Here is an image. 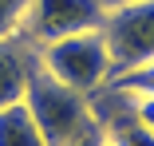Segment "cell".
<instances>
[{"instance_id":"11","label":"cell","mask_w":154,"mask_h":146,"mask_svg":"<svg viewBox=\"0 0 154 146\" xmlns=\"http://www.w3.org/2000/svg\"><path fill=\"white\" fill-rule=\"evenodd\" d=\"M63 146H107V142H103V130H99V126H91V130H83L79 138H71V142H63Z\"/></svg>"},{"instance_id":"6","label":"cell","mask_w":154,"mask_h":146,"mask_svg":"<svg viewBox=\"0 0 154 146\" xmlns=\"http://www.w3.org/2000/svg\"><path fill=\"white\" fill-rule=\"evenodd\" d=\"M40 63V47H32L24 36H8L0 40V111L24 99L28 75Z\"/></svg>"},{"instance_id":"8","label":"cell","mask_w":154,"mask_h":146,"mask_svg":"<svg viewBox=\"0 0 154 146\" xmlns=\"http://www.w3.org/2000/svg\"><path fill=\"white\" fill-rule=\"evenodd\" d=\"M111 87H119V91H127V95H154V59L138 63L131 71L111 75Z\"/></svg>"},{"instance_id":"3","label":"cell","mask_w":154,"mask_h":146,"mask_svg":"<svg viewBox=\"0 0 154 146\" xmlns=\"http://www.w3.org/2000/svg\"><path fill=\"white\" fill-rule=\"evenodd\" d=\"M103 16L107 12L99 0H28L16 36H24L32 47H48L79 32H99Z\"/></svg>"},{"instance_id":"4","label":"cell","mask_w":154,"mask_h":146,"mask_svg":"<svg viewBox=\"0 0 154 146\" xmlns=\"http://www.w3.org/2000/svg\"><path fill=\"white\" fill-rule=\"evenodd\" d=\"M99 32H103L115 75L138 63H150L154 59V0H134V4L107 12Z\"/></svg>"},{"instance_id":"9","label":"cell","mask_w":154,"mask_h":146,"mask_svg":"<svg viewBox=\"0 0 154 146\" xmlns=\"http://www.w3.org/2000/svg\"><path fill=\"white\" fill-rule=\"evenodd\" d=\"M28 0H0V40H8L20 32V20H24Z\"/></svg>"},{"instance_id":"2","label":"cell","mask_w":154,"mask_h":146,"mask_svg":"<svg viewBox=\"0 0 154 146\" xmlns=\"http://www.w3.org/2000/svg\"><path fill=\"white\" fill-rule=\"evenodd\" d=\"M40 63L48 75H55L63 87H71L79 95H95L115 75L103 32H79L67 40H55V44L40 47Z\"/></svg>"},{"instance_id":"1","label":"cell","mask_w":154,"mask_h":146,"mask_svg":"<svg viewBox=\"0 0 154 146\" xmlns=\"http://www.w3.org/2000/svg\"><path fill=\"white\" fill-rule=\"evenodd\" d=\"M20 103L36 119L48 146H63V142H71L83 130L95 126V119H91V95H79L71 87H63L55 75L44 71V63H36V71L28 75V87H24Z\"/></svg>"},{"instance_id":"12","label":"cell","mask_w":154,"mask_h":146,"mask_svg":"<svg viewBox=\"0 0 154 146\" xmlns=\"http://www.w3.org/2000/svg\"><path fill=\"white\" fill-rule=\"evenodd\" d=\"M103 4V12H115V8H122V4H134V0H99Z\"/></svg>"},{"instance_id":"5","label":"cell","mask_w":154,"mask_h":146,"mask_svg":"<svg viewBox=\"0 0 154 146\" xmlns=\"http://www.w3.org/2000/svg\"><path fill=\"white\" fill-rule=\"evenodd\" d=\"M134 95L119 91V87H99L91 95V119L103 130V142L107 146H154V134L146 126H138L134 119Z\"/></svg>"},{"instance_id":"10","label":"cell","mask_w":154,"mask_h":146,"mask_svg":"<svg viewBox=\"0 0 154 146\" xmlns=\"http://www.w3.org/2000/svg\"><path fill=\"white\" fill-rule=\"evenodd\" d=\"M134 119H138V126H146L150 134H154V95H134Z\"/></svg>"},{"instance_id":"7","label":"cell","mask_w":154,"mask_h":146,"mask_svg":"<svg viewBox=\"0 0 154 146\" xmlns=\"http://www.w3.org/2000/svg\"><path fill=\"white\" fill-rule=\"evenodd\" d=\"M0 146H48L24 103H12L0 111Z\"/></svg>"}]
</instances>
